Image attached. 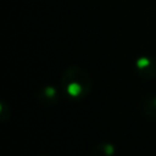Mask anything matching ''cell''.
Returning <instances> with one entry per match:
<instances>
[{
  "mask_svg": "<svg viewBox=\"0 0 156 156\" xmlns=\"http://www.w3.org/2000/svg\"><path fill=\"white\" fill-rule=\"evenodd\" d=\"M40 156H48V155H40Z\"/></svg>",
  "mask_w": 156,
  "mask_h": 156,
  "instance_id": "8992f818",
  "label": "cell"
},
{
  "mask_svg": "<svg viewBox=\"0 0 156 156\" xmlns=\"http://www.w3.org/2000/svg\"><path fill=\"white\" fill-rule=\"evenodd\" d=\"M91 78L89 73L78 67L71 66L65 69L61 77V89L65 96L72 100L84 99L91 89Z\"/></svg>",
  "mask_w": 156,
  "mask_h": 156,
  "instance_id": "6da1fadb",
  "label": "cell"
},
{
  "mask_svg": "<svg viewBox=\"0 0 156 156\" xmlns=\"http://www.w3.org/2000/svg\"><path fill=\"white\" fill-rule=\"evenodd\" d=\"M135 69L140 77L152 79L156 77V60L149 56H140L135 61Z\"/></svg>",
  "mask_w": 156,
  "mask_h": 156,
  "instance_id": "7a4b0ae2",
  "label": "cell"
},
{
  "mask_svg": "<svg viewBox=\"0 0 156 156\" xmlns=\"http://www.w3.org/2000/svg\"><path fill=\"white\" fill-rule=\"evenodd\" d=\"M116 147L110 143H101L93 150V156H115Z\"/></svg>",
  "mask_w": 156,
  "mask_h": 156,
  "instance_id": "277c9868",
  "label": "cell"
},
{
  "mask_svg": "<svg viewBox=\"0 0 156 156\" xmlns=\"http://www.w3.org/2000/svg\"><path fill=\"white\" fill-rule=\"evenodd\" d=\"M38 99L44 105H54L58 101V90L52 85L43 87L38 91Z\"/></svg>",
  "mask_w": 156,
  "mask_h": 156,
  "instance_id": "3957f363",
  "label": "cell"
},
{
  "mask_svg": "<svg viewBox=\"0 0 156 156\" xmlns=\"http://www.w3.org/2000/svg\"><path fill=\"white\" fill-rule=\"evenodd\" d=\"M144 108H145V112H146L150 117H156V95L149 98V99L145 101Z\"/></svg>",
  "mask_w": 156,
  "mask_h": 156,
  "instance_id": "5b68a950",
  "label": "cell"
}]
</instances>
